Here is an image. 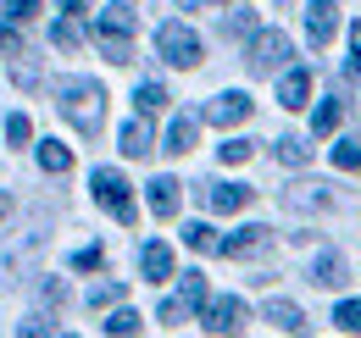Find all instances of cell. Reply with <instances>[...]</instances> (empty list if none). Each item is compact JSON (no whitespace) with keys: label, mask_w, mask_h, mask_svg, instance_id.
I'll list each match as a JSON object with an SVG mask.
<instances>
[{"label":"cell","mask_w":361,"mask_h":338,"mask_svg":"<svg viewBox=\"0 0 361 338\" xmlns=\"http://www.w3.org/2000/svg\"><path fill=\"white\" fill-rule=\"evenodd\" d=\"M56 106H61V117L78 133H100V123H106V89L94 78H67L61 94H56Z\"/></svg>","instance_id":"obj_1"},{"label":"cell","mask_w":361,"mask_h":338,"mask_svg":"<svg viewBox=\"0 0 361 338\" xmlns=\"http://www.w3.org/2000/svg\"><path fill=\"white\" fill-rule=\"evenodd\" d=\"M134 11L117 0V6H106L100 11V23H94V39H100V50L111 56V61H134Z\"/></svg>","instance_id":"obj_2"},{"label":"cell","mask_w":361,"mask_h":338,"mask_svg":"<svg viewBox=\"0 0 361 338\" xmlns=\"http://www.w3.org/2000/svg\"><path fill=\"white\" fill-rule=\"evenodd\" d=\"M156 50L167 67H200V34L189 23H161L156 28Z\"/></svg>","instance_id":"obj_3"},{"label":"cell","mask_w":361,"mask_h":338,"mask_svg":"<svg viewBox=\"0 0 361 338\" xmlns=\"http://www.w3.org/2000/svg\"><path fill=\"white\" fill-rule=\"evenodd\" d=\"M94 200H100L106 211L117 216L123 227H128V222L139 216V211H134V183H128L123 172H111V167H100V172H94Z\"/></svg>","instance_id":"obj_4"},{"label":"cell","mask_w":361,"mask_h":338,"mask_svg":"<svg viewBox=\"0 0 361 338\" xmlns=\"http://www.w3.org/2000/svg\"><path fill=\"white\" fill-rule=\"evenodd\" d=\"M245 61H250V73H278V67L289 61V34H278V28H262V34H250V50H245Z\"/></svg>","instance_id":"obj_5"},{"label":"cell","mask_w":361,"mask_h":338,"mask_svg":"<svg viewBox=\"0 0 361 338\" xmlns=\"http://www.w3.org/2000/svg\"><path fill=\"white\" fill-rule=\"evenodd\" d=\"M250 194H256V189H245V183H200V206H206V211H217V216L245 211V206H250Z\"/></svg>","instance_id":"obj_6"},{"label":"cell","mask_w":361,"mask_h":338,"mask_svg":"<svg viewBox=\"0 0 361 338\" xmlns=\"http://www.w3.org/2000/svg\"><path fill=\"white\" fill-rule=\"evenodd\" d=\"M200 322H206V327H212V333H217V338H233V333H239V327H245V299H233V294L212 299Z\"/></svg>","instance_id":"obj_7"},{"label":"cell","mask_w":361,"mask_h":338,"mask_svg":"<svg viewBox=\"0 0 361 338\" xmlns=\"http://www.w3.org/2000/svg\"><path fill=\"white\" fill-rule=\"evenodd\" d=\"M267 244H272V227H239V233L217 239V255H228V261H250V255H262Z\"/></svg>","instance_id":"obj_8"},{"label":"cell","mask_w":361,"mask_h":338,"mask_svg":"<svg viewBox=\"0 0 361 338\" xmlns=\"http://www.w3.org/2000/svg\"><path fill=\"white\" fill-rule=\"evenodd\" d=\"M245 117H250V94L245 89H228V94H217L206 106V123H217V127H233V123H245Z\"/></svg>","instance_id":"obj_9"},{"label":"cell","mask_w":361,"mask_h":338,"mask_svg":"<svg viewBox=\"0 0 361 338\" xmlns=\"http://www.w3.org/2000/svg\"><path fill=\"white\" fill-rule=\"evenodd\" d=\"M334 28H339V6H334V0H312V6H306V39L322 50V44L334 39Z\"/></svg>","instance_id":"obj_10"},{"label":"cell","mask_w":361,"mask_h":338,"mask_svg":"<svg viewBox=\"0 0 361 338\" xmlns=\"http://www.w3.org/2000/svg\"><path fill=\"white\" fill-rule=\"evenodd\" d=\"M283 206H289V211H300V216H312V211H328V206H334V194H328L322 183H295V189H283Z\"/></svg>","instance_id":"obj_11"},{"label":"cell","mask_w":361,"mask_h":338,"mask_svg":"<svg viewBox=\"0 0 361 338\" xmlns=\"http://www.w3.org/2000/svg\"><path fill=\"white\" fill-rule=\"evenodd\" d=\"M312 100V73L306 67H289L283 78H278V106H289V111H300Z\"/></svg>","instance_id":"obj_12"},{"label":"cell","mask_w":361,"mask_h":338,"mask_svg":"<svg viewBox=\"0 0 361 338\" xmlns=\"http://www.w3.org/2000/svg\"><path fill=\"white\" fill-rule=\"evenodd\" d=\"M262 316H267L272 327H283V333H300V327H306V311H300L295 299H267Z\"/></svg>","instance_id":"obj_13"},{"label":"cell","mask_w":361,"mask_h":338,"mask_svg":"<svg viewBox=\"0 0 361 338\" xmlns=\"http://www.w3.org/2000/svg\"><path fill=\"white\" fill-rule=\"evenodd\" d=\"M178 177H150V211L161 216V222H167V216H178Z\"/></svg>","instance_id":"obj_14"},{"label":"cell","mask_w":361,"mask_h":338,"mask_svg":"<svg viewBox=\"0 0 361 338\" xmlns=\"http://www.w3.org/2000/svg\"><path fill=\"white\" fill-rule=\"evenodd\" d=\"M139 272H145L150 283H167V277H173V250H167V244H145V250H139Z\"/></svg>","instance_id":"obj_15"},{"label":"cell","mask_w":361,"mask_h":338,"mask_svg":"<svg viewBox=\"0 0 361 338\" xmlns=\"http://www.w3.org/2000/svg\"><path fill=\"white\" fill-rule=\"evenodd\" d=\"M117 144H123V156H134V161H145L150 150H156V133L145 123H123V133H117Z\"/></svg>","instance_id":"obj_16"},{"label":"cell","mask_w":361,"mask_h":338,"mask_svg":"<svg viewBox=\"0 0 361 338\" xmlns=\"http://www.w3.org/2000/svg\"><path fill=\"white\" fill-rule=\"evenodd\" d=\"M312 283L317 289H339V283H345V255H334V250L317 255L312 261Z\"/></svg>","instance_id":"obj_17"},{"label":"cell","mask_w":361,"mask_h":338,"mask_svg":"<svg viewBox=\"0 0 361 338\" xmlns=\"http://www.w3.org/2000/svg\"><path fill=\"white\" fill-rule=\"evenodd\" d=\"M161 150H167V156H189V150H195V117H173Z\"/></svg>","instance_id":"obj_18"},{"label":"cell","mask_w":361,"mask_h":338,"mask_svg":"<svg viewBox=\"0 0 361 338\" xmlns=\"http://www.w3.org/2000/svg\"><path fill=\"white\" fill-rule=\"evenodd\" d=\"M39 167H45L50 177H61V172L73 167V150H67L61 139H45V144H39Z\"/></svg>","instance_id":"obj_19"},{"label":"cell","mask_w":361,"mask_h":338,"mask_svg":"<svg viewBox=\"0 0 361 338\" xmlns=\"http://www.w3.org/2000/svg\"><path fill=\"white\" fill-rule=\"evenodd\" d=\"M134 106H139V117H156V111L167 106V89H161V84H150V78H145V84L134 89Z\"/></svg>","instance_id":"obj_20"},{"label":"cell","mask_w":361,"mask_h":338,"mask_svg":"<svg viewBox=\"0 0 361 338\" xmlns=\"http://www.w3.org/2000/svg\"><path fill=\"white\" fill-rule=\"evenodd\" d=\"M278 161H283V167H306V161H312V144L295 139V133H283V139H278Z\"/></svg>","instance_id":"obj_21"},{"label":"cell","mask_w":361,"mask_h":338,"mask_svg":"<svg viewBox=\"0 0 361 338\" xmlns=\"http://www.w3.org/2000/svg\"><path fill=\"white\" fill-rule=\"evenodd\" d=\"M106 333H111V338H134V333H139V311H128V305H117V311L106 316Z\"/></svg>","instance_id":"obj_22"},{"label":"cell","mask_w":361,"mask_h":338,"mask_svg":"<svg viewBox=\"0 0 361 338\" xmlns=\"http://www.w3.org/2000/svg\"><path fill=\"white\" fill-rule=\"evenodd\" d=\"M50 44H56V50H78V44H84V28H78L73 17H61V23L50 28Z\"/></svg>","instance_id":"obj_23"},{"label":"cell","mask_w":361,"mask_h":338,"mask_svg":"<svg viewBox=\"0 0 361 338\" xmlns=\"http://www.w3.org/2000/svg\"><path fill=\"white\" fill-rule=\"evenodd\" d=\"M339 117H345V106H339V100H322V106L312 111V133H334Z\"/></svg>","instance_id":"obj_24"},{"label":"cell","mask_w":361,"mask_h":338,"mask_svg":"<svg viewBox=\"0 0 361 338\" xmlns=\"http://www.w3.org/2000/svg\"><path fill=\"white\" fill-rule=\"evenodd\" d=\"M183 244L195 255H206V250H217V233H212L206 222H189V227H183Z\"/></svg>","instance_id":"obj_25"},{"label":"cell","mask_w":361,"mask_h":338,"mask_svg":"<svg viewBox=\"0 0 361 338\" xmlns=\"http://www.w3.org/2000/svg\"><path fill=\"white\" fill-rule=\"evenodd\" d=\"M183 305H189V311H195V305H200V311H206V305H212V299H206V277H200V272H183Z\"/></svg>","instance_id":"obj_26"},{"label":"cell","mask_w":361,"mask_h":338,"mask_svg":"<svg viewBox=\"0 0 361 338\" xmlns=\"http://www.w3.org/2000/svg\"><path fill=\"white\" fill-rule=\"evenodd\" d=\"M334 167H339V172H356V167H361V144H356V139L334 144Z\"/></svg>","instance_id":"obj_27"},{"label":"cell","mask_w":361,"mask_h":338,"mask_svg":"<svg viewBox=\"0 0 361 338\" xmlns=\"http://www.w3.org/2000/svg\"><path fill=\"white\" fill-rule=\"evenodd\" d=\"M6 139H11V144H28V139H34V123H28L23 111H11V117H6Z\"/></svg>","instance_id":"obj_28"},{"label":"cell","mask_w":361,"mask_h":338,"mask_svg":"<svg viewBox=\"0 0 361 338\" xmlns=\"http://www.w3.org/2000/svg\"><path fill=\"white\" fill-rule=\"evenodd\" d=\"M334 322H339L345 333H361V299H345V305L334 311Z\"/></svg>","instance_id":"obj_29"},{"label":"cell","mask_w":361,"mask_h":338,"mask_svg":"<svg viewBox=\"0 0 361 338\" xmlns=\"http://www.w3.org/2000/svg\"><path fill=\"white\" fill-rule=\"evenodd\" d=\"M117 299H123V283H100V289L90 294V305H94V311H106V305H117Z\"/></svg>","instance_id":"obj_30"},{"label":"cell","mask_w":361,"mask_h":338,"mask_svg":"<svg viewBox=\"0 0 361 338\" xmlns=\"http://www.w3.org/2000/svg\"><path fill=\"white\" fill-rule=\"evenodd\" d=\"M39 11V0H6V23H28Z\"/></svg>","instance_id":"obj_31"},{"label":"cell","mask_w":361,"mask_h":338,"mask_svg":"<svg viewBox=\"0 0 361 338\" xmlns=\"http://www.w3.org/2000/svg\"><path fill=\"white\" fill-rule=\"evenodd\" d=\"M223 161H228V167L250 161V139H228V144H223Z\"/></svg>","instance_id":"obj_32"},{"label":"cell","mask_w":361,"mask_h":338,"mask_svg":"<svg viewBox=\"0 0 361 338\" xmlns=\"http://www.w3.org/2000/svg\"><path fill=\"white\" fill-rule=\"evenodd\" d=\"M183 316H189V305H183V299H161V322H167V327H178Z\"/></svg>","instance_id":"obj_33"},{"label":"cell","mask_w":361,"mask_h":338,"mask_svg":"<svg viewBox=\"0 0 361 338\" xmlns=\"http://www.w3.org/2000/svg\"><path fill=\"white\" fill-rule=\"evenodd\" d=\"M73 266H78V272H94V266H100V244H90V250H78V255H73Z\"/></svg>","instance_id":"obj_34"},{"label":"cell","mask_w":361,"mask_h":338,"mask_svg":"<svg viewBox=\"0 0 361 338\" xmlns=\"http://www.w3.org/2000/svg\"><path fill=\"white\" fill-rule=\"evenodd\" d=\"M45 305H67V289H61V283H45Z\"/></svg>","instance_id":"obj_35"},{"label":"cell","mask_w":361,"mask_h":338,"mask_svg":"<svg viewBox=\"0 0 361 338\" xmlns=\"http://www.w3.org/2000/svg\"><path fill=\"white\" fill-rule=\"evenodd\" d=\"M17 338H50V327H45V322H28V327H23Z\"/></svg>","instance_id":"obj_36"},{"label":"cell","mask_w":361,"mask_h":338,"mask_svg":"<svg viewBox=\"0 0 361 338\" xmlns=\"http://www.w3.org/2000/svg\"><path fill=\"white\" fill-rule=\"evenodd\" d=\"M11 50H17V34H11V28H0V56H11Z\"/></svg>","instance_id":"obj_37"},{"label":"cell","mask_w":361,"mask_h":338,"mask_svg":"<svg viewBox=\"0 0 361 338\" xmlns=\"http://www.w3.org/2000/svg\"><path fill=\"white\" fill-rule=\"evenodd\" d=\"M350 50H356V61H361V23H350Z\"/></svg>","instance_id":"obj_38"},{"label":"cell","mask_w":361,"mask_h":338,"mask_svg":"<svg viewBox=\"0 0 361 338\" xmlns=\"http://www.w3.org/2000/svg\"><path fill=\"white\" fill-rule=\"evenodd\" d=\"M11 206H17V200H11V194H6V189H0V222H6V216H11Z\"/></svg>","instance_id":"obj_39"},{"label":"cell","mask_w":361,"mask_h":338,"mask_svg":"<svg viewBox=\"0 0 361 338\" xmlns=\"http://www.w3.org/2000/svg\"><path fill=\"white\" fill-rule=\"evenodd\" d=\"M183 11H195V6H228V0H178Z\"/></svg>","instance_id":"obj_40"},{"label":"cell","mask_w":361,"mask_h":338,"mask_svg":"<svg viewBox=\"0 0 361 338\" xmlns=\"http://www.w3.org/2000/svg\"><path fill=\"white\" fill-rule=\"evenodd\" d=\"M61 6H67V11H90V0H61Z\"/></svg>","instance_id":"obj_41"},{"label":"cell","mask_w":361,"mask_h":338,"mask_svg":"<svg viewBox=\"0 0 361 338\" xmlns=\"http://www.w3.org/2000/svg\"><path fill=\"white\" fill-rule=\"evenodd\" d=\"M350 78H356V84H361V61H350Z\"/></svg>","instance_id":"obj_42"}]
</instances>
